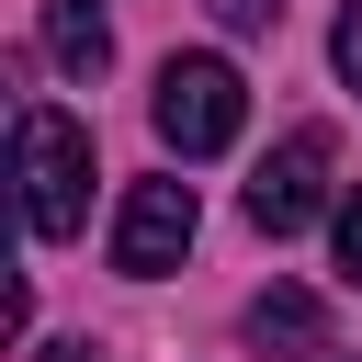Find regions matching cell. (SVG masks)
<instances>
[{
    "instance_id": "obj_6",
    "label": "cell",
    "mask_w": 362,
    "mask_h": 362,
    "mask_svg": "<svg viewBox=\"0 0 362 362\" xmlns=\"http://www.w3.org/2000/svg\"><path fill=\"white\" fill-rule=\"evenodd\" d=\"M45 57H57L68 79H102V68H113V23H102L90 0H45Z\"/></svg>"
},
{
    "instance_id": "obj_4",
    "label": "cell",
    "mask_w": 362,
    "mask_h": 362,
    "mask_svg": "<svg viewBox=\"0 0 362 362\" xmlns=\"http://www.w3.org/2000/svg\"><path fill=\"white\" fill-rule=\"evenodd\" d=\"M192 226H204V204H192V181H136V192H124V215H113V272H136V283H158V272H181V249H192Z\"/></svg>"
},
{
    "instance_id": "obj_10",
    "label": "cell",
    "mask_w": 362,
    "mask_h": 362,
    "mask_svg": "<svg viewBox=\"0 0 362 362\" xmlns=\"http://www.w3.org/2000/svg\"><path fill=\"white\" fill-rule=\"evenodd\" d=\"M34 362H90V339H45V351H34Z\"/></svg>"
},
{
    "instance_id": "obj_2",
    "label": "cell",
    "mask_w": 362,
    "mask_h": 362,
    "mask_svg": "<svg viewBox=\"0 0 362 362\" xmlns=\"http://www.w3.org/2000/svg\"><path fill=\"white\" fill-rule=\"evenodd\" d=\"M147 124H158V147H170V158H226V147H238V124H249V90H238V68H226V57H170V68H158Z\"/></svg>"
},
{
    "instance_id": "obj_7",
    "label": "cell",
    "mask_w": 362,
    "mask_h": 362,
    "mask_svg": "<svg viewBox=\"0 0 362 362\" xmlns=\"http://www.w3.org/2000/svg\"><path fill=\"white\" fill-rule=\"evenodd\" d=\"M328 249H339V272L362 283V192H339V226H328Z\"/></svg>"
},
{
    "instance_id": "obj_3",
    "label": "cell",
    "mask_w": 362,
    "mask_h": 362,
    "mask_svg": "<svg viewBox=\"0 0 362 362\" xmlns=\"http://www.w3.org/2000/svg\"><path fill=\"white\" fill-rule=\"evenodd\" d=\"M328 158H339V136H328V124H294V136L260 158V181H249V226H260V238H294V226L328 204Z\"/></svg>"
},
{
    "instance_id": "obj_5",
    "label": "cell",
    "mask_w": 362,
    "mask_h": 362,
    "mask_svg": "<svg viewBox=\"0 0 362 362\" xmlns=\"http://www.w3.org/2000/svg\"><path fill=\"white\" fill-rule=\"evenodd\" d=\"M249 351H260V362H328V305H317L305 283H272V294L249 305Z\"/></svg>"
},
{
    "instance_id": "obj_9",
    "label": "cell",
    "mask_w": 362,
    "mask_h": 362,
    "mask_svg": "<svg viewBox=\"0 0 362 362\" xmlns=\"http://www.w3.org/2000/svg\"><path fill=\"white\" fill-rule=\"evenodd\" d=\"M328 57H339V79H351V90H362V0H351V11H339V34H328Z\"/></svg>"
},
{
    "instance_id": "obj_8",
    "label": "cell",
    "mask_w": 362,
    "mask_h": 362,
    "mask_svg": "<svg viewBox=\"0 0 362 362\" xmlns=\"http://www.w3.org/2000/svg\"><path fill=\"white\" fill-rule=\"evenodd\" d=\"M215 23H226V34H272V23H283V0H215Z\"/></svg>"
},
{
    "instance_id": "obj_1",
    "label": "cell",
    "mask_w": 362,
    "mask_h": 362,
    "mask_svg": "<svg viewBox=\"0 0 362 362\" xmlns=\"http://www.w3.org/2000/svg\"><path fill=\"white\" fill-rule=\"evenodd\" d=\"M11 170H23V226L79 238V215H90V124L57 113V102H23L11 113Z\"/></svg>"
}]
</instances>
